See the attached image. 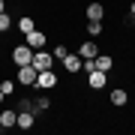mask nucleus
I'll list each match as a JSON object with an SVG mask.
<instances>
[{
  "label": "nucleus",
  "instance_id": "obj_1",
  "mask_svg": "<svg viewBox=\"0 0 135 135\" xmlns=\"http://www.w3.org/2000/svg\"><path fill=\"white\" fill-rule=\"evenodd\" d=\"M30 60H33V48H30L27 42L12 51V63H15V66H30Z\"/></svg>",
  "mask_w": 135,
  "mask_h": 135
},
{
  "label": "nucleus",
  "instance_id": "obj_2",
  "mask_svg": "<svg viewBox=\"0 0 135 135\" xmlns=\"http://www.w3.org/2000/svg\"><path fill=\"white\" fill-rule=\"evenodd\" d=\"M51 63H54V57H51L48 51H42V48L33 51V60H30V66H33L36 72H42V69H51Z\"/></svg>",
  "mask_w": 135,
  "mask_h": 135
},
{
  "label": "nucleus",
  "instance_id": "obj_3",
  "mask_svg": "<svg viewBox=\"0 0 135 135\" xmlns=\"http://www.w3.org/2000/svg\"><path fill=\"white\" fill-rule=\"evenodd\" d=\"M54 84H57V75H54L51 69H42V72H36V84H33V87H42V90H51Z\"/></svg>",
  "mask_w": 135,
  "mask_h": 135
},
{
  "label": "nucleus",
  "instance_id": "obj_4",
  "mask_svg": "<svg viewBox=\"0 0 135 135\" xmlns=\"http://www.w3.org/2000/svg\"><path fill=\"white\" fill-rule=\"evenodd\" d=\"M87 84H90L93 90H102V87L108 84V72H102V69H93V72H87Z\"/></svg>",
  "mask_w": 135,
  "mask_h": 135
},
{
  "label": "nucleus",
  "instance_id": "obj_5",
  "mask_svg": "<svg viewBox=\"0 0 135 135\" xmlns=\"http://www.w3.org/2000/svg\"><path fill=\"white\" fill-rule=\"evenodd\" d=\"M18 84L21 87H33L36 84V69L33 66H18Z\"/></svg>",
  "mask_w": 135,
  "mask_h": 135
},
{
  "label": "nucleus",
  "instance_id": "obj_6",
  "mask_svg": "<svg viewBox=\"0 0 135 135\" xmlns=\"http://www.w3.org/2000/svg\"><path fill=\"white\" fill-rule=\"evenodd\" d=\"M24 42H27L33 51H39V48H45V33H42V30H30V33L24 36Z\"/></svg>",
  "mask_w": 135,
  "mask_h": 135
},
{
  "label": "nucleus",
  "instance_id": "obj_7",
  "mask_svg": "<svg viewBox=\"0 0 135 135\" xmlns=\"http://www.w3.org/2000/svg\"><path fill=\"white\" fill-rule=\"evenodd\" d=\"M15 126H18V129H33V126H36L33 111H24V108H21V111H18V120H15Z\"/></svg>",
  "mask_w": 135,
  "mask_h": 135
},
{
  "label": "nucleus",
  "instance_id": "obj_8",
  "mask_svg": "<svg viewBox=\"0 0 135 135\" xmlns=\"http://www.w3.org/2000/svg\"><path fill=\"white\" fill-rule=\"evenodd\" d=\"M15 120H18V111H12V108L0 111V129H12Z\"/></svg>",
  "mask_w": 135,
  "mask_h": 135
},
{
  "label": "nucleus",
  "instance_id": "obj_9",
  "mask_svg": "<svg viewBox=\"0 0 135 135\" xmlns=\"http://www.w3.org/2000/svg\"><path fill=\"white\" fill-rule=\"evenodd\" d=\"M78 54H81V60H87V57H96V54H99V48H96V42H93V39H87V42H81Z\"/></svg>",
  "mask_w": 135,
  "mask_h": 135
},
{
  "label": "nucleus",
  "instance_id": "obj_10",
  "mask_svg": "<svg viewBox=\"0 0 135 135\" xmlns=\"http://www.w3.org/2000/svg\"><path fill=\"white\" fill-rule=\"evenodd\" d=\"M102 15H105V6L102 3H90L87 6V21H102Z\"/></svg>",
  "mask_w": 135,
  "mask_h": 135
},
{
  "label": "nucleus",
  "instance_id": "obj_11",
  "mask_svg": "<svg viewBox=\"0 0 135 135\" xmlns=\"http://www.w3.org/2000/svg\"><path fill=\"white\" fill-rule=\"evenodd\" d=\"M108 102H111V105H117V108H123L126 102H129V96H126V90H120V87H117V90H111Z\"/></svg>",
  "mask_w": 135,
  "mask_h": 135
},
{
  "label": "nucleus",
  "instance_id": "obj_12",
  "mask_svg": "<svg viewBox=\"0 0 135 135\" xmlns=\"http://www.w3.org/2000/svg\"><path fill=\"white\" fill-rule=\"evenodd\" d=\"M63 66H66L69 72H78V69H81V54H66V57H63Z\"/></svg>",
  "mask_w": 135,
  "mask_h": 135
},
{
  "label": "nucleus",
  "instance_id": "obj_13",
  "mask_svg": "<svg viewBox=\"0 0 135 135\" xmlns=\"http://www.w3.org/2000/svg\"><path fill=\"white\" fill-rule=\"evenodd\" d=\"M93 60H96V69H102V72H111V66H114V60L108 54H96Z\"/></svg>",
  "mask_w": 135,
  "mask_h": 135
},
{
  "label": "nucleus",
  "instance_id": "obj_14",
  "mask_svg": "<svg viewBox=\"0 0 135 135\" xmlns=\"http://www.w3.org/2000/svg\"><path fill=\"white\" fill-rule=\"evenodd\" d=\"M18 30H21V33H30V30H36V24H33V18H30V15H21V18H18Z\"/></svg>",
  "mask_w": 135,
  "mask_h": 135
},
{
  "label": "nucleus",
  "instance_id": "obj_15",
  "mask_svg": "<svg viewBox=\"0 0 135 135\" xmlns=\"http://www.w3.org/2000/svg\"><path fill=\"white\" fill-rule=\"evenodd\" d=\"M87 36H90V39L102 36V21H87Z\"/></svg>",
  "mask_w": 135,
  "mask_h": 135
},
{
  "label": "nucleus",
  "instance_id": "obj_16",
  "mask_svg": "<svg viewBox=\"0 0 135 135\" xmlns=\"http://www.w3.org/2000/svg\"><path fill=\"white\" fill-rule=\"evenodd\" d=\"M48 105H51V102H48V96L33 99V114H36V111H48Z\"/></svg>",
  "mask_w": 135,
  "mask_h": 135
},
{
  "label": "nucleus",
  "instance_id": "obj_17",
  "mask_svg": "<svg viewBox=\"0 0 135 135\" xmlns=\"http://www.w3.org/2000/svg\"><path fill=\"white\" fill-rule=\"evenodd\" d=\"M9 27H12V15H9V12H0V33L9 30Z\"/></svg>",
  "mask_w": 135,
  "mask_h": 135
},
{
  "label": "nucleus",
  "instance_id": "obj_18",
  "mask_svg": "<svg viewBox=\"0 0 135 135\" xmlns=\"http://www.w3.org/2000/svg\"><path fill=\"white\" fill-rule=\"evenodd\" d=\"M66 54H69V51H66V45H57L51 57H54V60H63V57H66Z\"/></svg>",
  "mask_w": 135,
  "mask_h": 135
},
{
  "label": "nucleus",
  "instance_id": "obj_19",
  "mask_svg": "<svg viewBox=\"0 0 135 135\" xmlns=\"http://www.w3.org/2000/svg\"><path fill=\"white\" fill-rule=\"evenodd\" d=\"M0 90H3V96H9V93L15 90V84L12 81H0Z\"/></svg>",
  "mask_w": 135,
  "mask_h": 135
},
{
  "label": "nucleus",
  "instance_id": "obj_20",
  "mask_svg": "<svg viewBox=\"0 0 135 135\" xmlns=\"http://www.w3.org/2000/svg\"><path fill=\"white\" fill-rule=\"evenodd\" d=\"M129 18H135V3H132V6H129Z\"/></svg>",
  "mask_w": 135,
  "mask_h": 135
},
{
  "label": "nucleus",
  "instance_id": "obj_21",
  "mask_svg": "<svg viewBox=\"0 0 135 135\" xmlns=\"http://www.w3.org/2000/svg\"><path fill=\"white\" fill-rule=\"evenodd\" d=\"M0 12H6V3H3V0H0Z\"/></svg>",
  "mask_w": 135,
  "mask_h": 135
},
{
  "label": "nucleus",
  "instance_id": "obj_22",
  "mask_svg": "<svg viewBox=\"0 0 135 135\" xmlns=\"http://www.w3.org/2000/svg\"><path fill=\"white\" fill-rule=\"evenodd\" d=\"M0 102H3V90H0Z\"/></svg>",
  "mask_w": 135,
  "mask_h": 135
}]
</instances>
